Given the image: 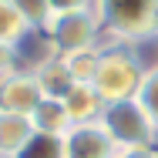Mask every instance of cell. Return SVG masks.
I'll use <instances>...</instances> for the list:
<instances>
[{"mask_svg": "<svg viewBox=\"0 0 158 158\" xmlns=\"http://www.w3.org/2000/svg\"><path fill=\"white\" fill-rule=\"evenodd\" d=\"M101 34L114 44H138L158 34V0H94Z\"/></svg>", "mask_w": 158, "mask_h": 158, "instance_id": "obj_1", "label": "cell"}, {"mask_svg": "<svg viewBox=\"0 0 158 158\" xmlns=\"http://www.w3.org/2000/svg\"><path fill=\"white\" fill-rule=\"evenodd\" d=\"M141 77H145V67L138 64V57L125 44H114V47L101 51V64H98V74H94L91 84H94L98 94L104 98V104H111V101L135 98L138 88H141Z\"/></svg>", "mask_w": 158, "mask_h": 158, "instance_id": "obj_2", "label": "cell"}, {"mask_svg": "<svg viewBox=\"0 0 158 158\" xmlns=\"http://www.w3.org/2000/svg\"><path fill=\"white\" fill-rule=\"evenodd\" d=\"M101 128L111 135V141L118 145V152L155 148V138H158V128L152 125L148 111L138 104V98L104 104V111H101Z\"/></svg>", "mask_w": 158, "mask_h": 158, "instance_id": "obj_3", "label": "cell"}, {"mask_svg": "<svg viewBox=\"0 0 158 158\" xmlns=\"http://www.w3.org/2000/svg\"><path fill=\"white\" fill-rule=\"evenodd\" d=\"M98 37H101V24H98L94 7L71 10V14H54L51 24L44 27V40H47L51 54H61V57L98 47Z\"/></svg>", "mask_w": 158, "mask_h": 158, "instance_id": "obj_4", "label": "cell"}, {"mask_svg": "<svg viewBox=\"0 0 158 158\" xmlns=\"http://www.w3.org/2000/svg\"><path fill=\"white\" fill-rule=\"evenodd\" d=\"M40 101H44V94L31 71H10L7 77H0V111L31 118Z\"/></svg>", "mask_w": 158, "mask_h": 158, "instance_id": "obj_5", "label": "cell"}, {"mask_svg": "<svg viewBox=\"0 0 158 158\" xmlns=\"http://www.w3.org/2000/svg\"><path fill=\"white\" fill-rule=\"evenodd\" d=\"M64 155L67 158H118V145L101 128V121L74 125L64 135Z\"/></svg>", "mask_w": 158, "mask_h": 158, "instance_id": "obj_6", "label": "cell"}, {"mask_svg": "<svg viewBox=\"0 0 158 158\" xmlns=\"http://www.w3.org/2000/svg\"><path fill=\"white\" fill-rule=\"evenodd\" d=\"M31 74H34V81H37V88H40V94L54 98V101H64V98L77 88V81H74V74L67 71V61H64L61 54L40 57V61L31 67Z\"/></svg>", "mask_w": 158, "mask_h": 158, "instance_id": "obj_7", "label": "cell"}, {"mask_svg": "<svg viewBox=\"0 0 158 158\" xmlns=\"http://www.w3.org/2000/svg\"><path fill=\"white\" fill-rule=\"evenodd\" d=\"M31 128L37 131V135H57V138H64V135L74 128V121H71L64 101L44 98V101L34 108V114H31Z\"/></svg>", "mask_w": 158, "mask_h": 158, "instance_id": "obj_8", "label": "cell"}, {"mask_svg": "<svg viewBox=\"0 0 158 158\" xmlns=\"http://www.w3.org/2000/svg\"><path fill=\"white\" fill-rule=\"evenodd\" d=\"M64 108H67V114H71L74 125H91V121H101L104 98L94 91V84H77L71 94L64 98Z\"/></svg>", "mask_w": 158, "mask_h": 158, "instance_id": "obj_9", "label": "cell"}, {"mask_svg": "<svg viewBox=\"0 0 158 158\" xmlns=\"http://www.w3.org/2000/svg\"><path fill=\"white\" fill-rule=\"evenodd\" d=\"M34 135L31 118H20V114H10V111H0V158H14L27 138Z\"/></svg>", "mask_w": 158, "mask_h": 158, "instance_id": "obj_10", "label": "cell"}, {"mask_svg": "<svg viewBox=\"0 0 158 158\" xmlns=\"http://www.w3.org/2000/svg\"><path fill=\"white\" fill-rule=\"evenodd\" d=\"M14 158H67L64 155V138H57V135H37L34 131L27 138V145Z\"/></svg>", "mask_w": 158, "mask_h": 158, "instance_id": "obj_11", "label": "cell"}, {"mask_svg": "<svg viewBox=\"0 0 158 158\" xmlns=\"http://www.w3.org/2000/svg\"><path fill=\"white\" fill-rule=\"evenodd\" d=\"M10 7L20 14V20L27 24V31H40L51 24V0H10Z\"/></svg>", "mask_w": 158, "mask_h": 158, "instance_id": "obj_12", "label": "cell"}, {"mask_svg": "<svg viewBox=\"0 0 158 158\" xmlns=\"http://www.w3.org/2000/svg\"><path fill=\"white\" fill-rule=\"evenodd\" d=\"M67 71L74 74L77 84H91L98 74V64H101V47H91V51H77V54H67Z\"/></svg>", "mask_w": 158, "mask_h": 158, "instance_id": "obj_13", "label": "cell"}, {"mask_svg": "<svg viewBox=\"0 0 158 158\" xmlns=\"http://www.w3.org/2000/svg\"><path fill=\"white\" fill-rule=\"evenodd\" d=\"M27 34H31V31H27V24H24L20 14L10 7V0H0V44L17 47Z\"/></svg>", "mask_w": 158, "mask_h": 158, "instance_id": "obj_14", "label": "cell"}, {"mask_svg": "<svg viewBox=\"0 0 158 158\" xmlns=\"http://www.w3.org/2000/svg\"><path fill=\"white\" fill-rule=\"evenodd\" d=\"M135 98H138V104L148 111L152 125L158 128V64L145 71V77H141V88H138V94H135Z\"/></svg>", "mask_w": 158, "mask_h": 158, "instance_id": "obj_15", "label": "cell"}, {"mask_svg": "<svg viewBox=\"0 0 158 158\" xmlns=\"http://www.w3.org/2000/svg\"><path fill=\"white\" fill-rule=\"evenodd\" d=\"M10 71H17V47L0 44V77H7Z\"/></svg>", "mask_w": 158, "mask_h": 158, "instance_id": "obj_16", "label": "cell"}, {"mask_svg": "<svg viewBox=\"0 0 158 158\" xmlns=\"http://www.w3.org/2000/svg\"><path fill=\"white\" fill-rule=\"evenodd\" d=\"M94 0H51V14H71V10H88Z\"/></svg>", "mask_w": 158, "mask_h": 158, "instance_id": "obj_17", "label": "cell"}, {"mask_svg": "<svg viewBox=\"0 0 158 158\" xmlns=\"http://www.w3.org/2000/svg\"><path fill=\"white\" fill-rule=\"evenodd\" d=\"M118 158H158L155 148H131V152H118Z\"/></svg>", "mask_w": 158, "mask_h": 158, "instance_id": "obj_18", "label": "cell"}]
</instances>
